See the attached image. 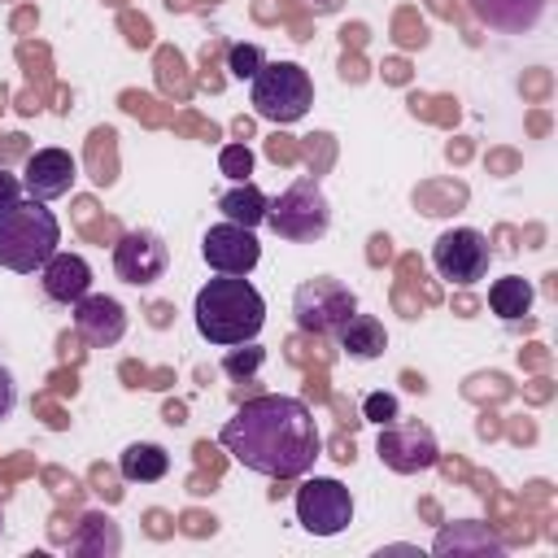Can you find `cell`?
Here are the masks:
<instances>
[{"label":"cell","mask_w":558,"mask_h":558,"mask_svg":"<svg viewBox=\"0 0 558 558\" xmlns=\"http://www.w3.org/2000/svg\"><path fill=\"white\" fill-rule=\"evenodd\" d=\"M222 449L270 480H296L314 466L318 458V423L301 397L266 392L244 401L218 432Z\"/></svg>","instance_id":"obj_1"},{"label":"cell","mask_w":558,"mask_h":558,"mask_svg":"<svg viewBox=\"0 0 558 558\" xmlns=\"http://www.w3.org/2000/svg\"><path fill=\"white\" fill-rule=\"evenodd\" d=\"M192 318H196V331L218 344V349H235V344H248L262 323H266V301L262 292L244 279V275H218L209 279L201 292H196V305H192Z\"/></svg>","instance_id":"obj_2"},{"label":"cell","mask_w":558,"mask_h":558,"mask_svg":"<svg viewBox=\"0 0 558 558\" xmlns=\"http://www.w3.org/2000/svg\"><path fill=\"white\" fill-rule=\"evenodd\" d=\"M57 244H61V222L44 201L26 196L0 214V266L4 270L35 275L57 253Z\"/></svg>","instance_id":"obj_3"},{"label":"cell","mask_w":558,"mask_h":558,"mask_svg":"<svg viewBox=\"0 0 558 558\" xmlns=\"http://www.w3.org/2000/svg\"><path fill=\"white\" fill-rule=\"evenodd\" d=\"M248 105L266 122H301L314 105V78L296 61H262V70L248 78Z\"/></svg>","instance_id":"obj_4"},{"label":"cell","mask_w":558,"mask_h":558,"mask_svg":"<svg viewBox=\"0 0 558 558\" xmlns=\"http://www.w3.org/2000/svg\"><path fill=\"white\" fill-rule=\"evenodd\" d=\"M266 227L288 240V244H310L323 240L331 227V205L314 179H292L270 205H266Z\"/></svg>","instance_id":"obj_5"},{"label":"cell","mask_w":558,"mask_h":558,"mask_svg":"<svg viewBox=\"0 0 558 558\" xmlns=\"http://www.w3.org/2000/svg\"><path fill=\"white\" fill-rule=\"evenodd\" d=\"M357 310V296L353 288H344L340 279L331 275H318V279H305L296 292H292V318L301 331L310 336H336L340 323Z\"/></svg>","instance_id":"obj_6"},{"label":"cell","mask_w":558,"mask_h":558,"mask_svg":"<svg viewBox=\"0 0 558 558\" xmlns=\"http://www.w3.org/2000/svg\"><path fill=\"white\" fill-rule=\"evenodd\" d=\"M292 506H296V523L310 536H340L353 523V493L340 480H331V475L305 480L296 488Z\"/></svg>","instance_id":"obj_7"},{"label":"cell","mask_w":558,"mask_h":558,"mask_svg":"<svg viewBox=\"0 0 558 558\" xmlns=\"http://www.w3.org/2000/svg\"><path fill=\"white\" fill-rule=\"evenodd\" d=\"M488 262H493V248H488V235L475 231V227H449L436 244H432V266L445 283H480L488 275Z\"/></svg>","instance_id":"obj_8"},{"label":"cell","mask_w":558,"mask_h":558,"mask_svg":"<svg viewBox=\"0 0 558 558\" xmlns=\"http://www.w3.org/2000/svg\"><path fill=\"white\" fill-rule=\"evenodd\" d=\"M375 453H379V462H384L388 471H397V475H418V471H432V466L440 462V445H436L432 427H423V423H401V418H392V423L379 427Z\"/></svg>","instance_id":"obj_9"},{"label":"cell","mask_w":558,"mask_h":558,"mask_svg":"<svg viewBox=\"0 0 558 558\" xmlns=\"http://www.w3.org/2000/svg\"><path fill=\"white\" fill-rule=\"evenodd\" d=\"M166 266H170V248H166V240H161L157 231H148V227H135V231H126V235L113 244V270H118V279L131 283V288L157 283V279L166 275Z\"/></svg>","instance_id":"obj_10"},{"label":"cell","mask_w":558,"mask_h":558,"mask_svg":"<svg viewBox=\"0 0 558 558\" xmlns=\"http://www.w3.org/2000/svg\"><path fill=\"white\" fill-rule=\"evenodd\" d=\"M201 257L209 270L218 275H248L257 262H262V244L253 235V227H240V222H218L201 235Z\"/></svg>","instance_id":"obj_11"},{"label":"cell","mask_w":558,"mask_h":558,"mask_svg":"<svg viewBox=\"0 0 558 558\" xmlns=\"http://www.w3.org/2000/svg\"><path fill=\"white\" fill-rule=\"evenodd\" d=\"M78 179V166L65 148H35L26 157V170H22V187L35 196V201H57L74 187Z\"/></svg>","instance_id":"obj_12"},{"label":"cell","mask_w":558,"mask_h":558,"mask_svg":"<svg viewBox=\"0 0 558 558\" xmlns=\"http://www.w3.org/2000/svg\"><path fill=\"white\" fill-rule=\"evenodd\" d=\"M74 331L96 344V349H109L126 336V310L122 301L105 296V292H87L83 301H74Z\"/></svg>","instance_id":"obj_13"},{"label":"cell","mask_w":558,"mask_h":558,"mask_svg":"<svg viewBox=\"0 0 558 558\" xmlns=\"http://www.w3.org/2000/svg\"><path fill=\"white\" fill-rule=\"evenodd\" d=\"M39 283H44V296L57 301V305H74L92 292V266L87 257L78 253H52L44 266H39Z\"/></svg>","instance_id":"obj_14"},{"label":"cell","mask_w":558,"mask_h":558,"mask_svg":"<svg viewBox=\"0 0 558 558\" xmlns=\"http://www.w3.org/2000/svg\"><path fill=\"white\" fill-rule=\"evenodd\" d=\"M432 554H440V558H501L506 545L488 532V523L462 519V523H449V527L436 532Z\"/></svg>","instance_id":"obj_15"},{"label":"cell","mask_w":558,"mask_h":558,"mask_svg":"<svg viewBox=\"0 0 558 558\" xmlns=\"http://www.w3.org/2000/svg\"><path fill=\"white\" fill-rule=\"evenodd\" d=\"M475 17L488 26V31H501V35H523L541 22L545 13V0H471Z\"/></svg>","instance_id":"obj_16"},{"label":"cell","mask_w":558,"mask_h":558,"mask_svg":"<svg viewBox=\"0 0 558 558\" xmlns=\"http://www.w3.org/2000/svg\"><path fill=\"white\" fill-rule=\"evenodd\" d=\"M336 340H340L344 357H353V362H375V357L388 349V331H384V323H379L375 314H357V310L340 323Z\"/></svg>","instance_id":"obj_17"},{"label":"cell","mask_w":558,"mask_h":558,"mask_svg":"<svg viewBox=\"0 0 558 558\" xmlns=\"http://www.w3.org/2000/svg\"><path fill=\"white\" fill-rule=\"evenodd\" d=\"M118 471H122L126 484H157L170 471V453L161 445H153V440H135V445H126L118 453Z\"/></svg>","instance_id":"obj_18"},{"label":"cell","mask_w":558,"mask_h":558,"mask_svg":"<svg viewBox=\"0 0 558 558\" xmlns=\"http://www.w3.org/2000/svg\"><path fill=\"white\" fill-rule=\"evenodd\" d=\"M266 205H270V196H266L253 179L231 183V187L218 196L222 218H227V222H240V227H262V222H266Z\"/></svg>","instance_id":"obj_19"},{"label":"cell","mask_w":558,"mask_h":558,"mask_svg":"<svg viewBox=\"0 0 558 558\" xmlns=\"http://www.w3.org/2000/svg\"><path fill=\"white\" fill-rule=\"evenodd\" d=\"M532 301H536V288L523 279V275H506V279H493L488 288V310L501 318V323H519L532 314Z\"/></svg>","instance_id":"obj_20"},{"label":"cell","mask_w":558,"mask_h":558,"mask_svg":"<svg viewBox=\"0 0 558 558\" xmlns=\"http://www.w3.org/2000/svg\"><path fill=\"white\" fill-rule=\"evenodd\" d=\"M118 549H122L118 523L105 519V514H83L78 536L70 541V554H78V558H113Z\"/></svg>","instance_id":"obj_21"},{"label":"cell","mask_w":558,"mask_h":558,"mask_svg":"<svg viewBox=\"0 0 558 558\" xmlns=\"http://www.w3.org/2000/svg\"><path fill=\"white\" fill-rule=\"evenodd\" d=\"M253 166H257V157H253L248 144H222V148H218V170H222L231 183H244V179L253 174Z\"/></svg>","instance_id":"obj_22"},{"label":"cell","mask_w":558,"mask_h":558,"mask_svg":"<svg viewBox=\"0 0 558 558\" xmlns=\"http://www.w3.org/2000/svg\"><path fill=\"white\" fill-rule=\"evenodd\" d=\"M262 48L257 44H235L231 52H227V70H231V78H253L257 70H262Z\"/></svg>","instance_id":"obj_23"},{"label":"cell","mask_w":558,"mask_h":558,"mask_svg":"<svg viewBox=\"0 0 558 558\" xmlns=\"http://www.w3.org/2000/svg\"><path fill=\"white\" fill-rule=\"evenodd\" d=\"M362 414L384 427V423L397 418V397H392V392H366V397H362Z\"/></svg>","instance_id":"obj_24"},{"label":"cell","mask_w":558,"mask_h":558,"mask_svg":"<svg viewBox=\"0 0 558 558\" xmlns=\"http://www.w3.org/2000/svg\"><path fill=\"white\" fill-rule=\"evenodd\" d=\"M227 375H248V371H257L262 366V349H244V353H227Z\"/></svg>","instance_id":"obj_25"},{"label":"cell","mask_w":558,"mask_h":558,"mask_svg":"<svg viewBox=\"0 0 558 558\" xmlns=\"http://www.w3.org/2000/svg\"><path fill=\"white\" fill-rule=\"evenodd\" d=\"M17 201H22V179L0 166V214H4L9 205H17Z\"/></svg>","instance_id":"obj_26"},{"label":"cell","mask_w":558,"mask_h":558,"mask_svg":"<svg viewBox=\"0 0 558 558\" xmlns=\"http://www.w3.org/2000/svg\"><path fill=\"white\" fill-rule=\"evenodd\" d=\"M13 405H17V384H13V375L0 366V418H9Z\"/></svg>","instance_id":"obj_27"},{"label":"cell","mask_w":558,"mask_h":558,"mask_svg":"<svg viewBox=\"0 0 558 558\" xmlns=\"http://www.w3.org/2000/svg\"><path fill=\"white\" fill-rule=\"evenodd\" d=\"M0 532H4V510H0Z\"/></svg>","instance_id":"obj_28"}]
</instances>
